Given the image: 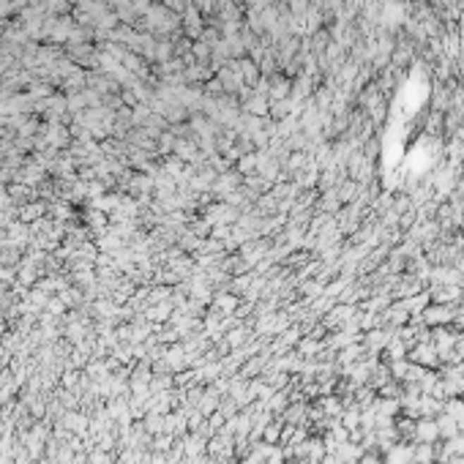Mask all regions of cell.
<instances>
[{
	"mask_svg": "<svg viewBox=\"0 0 464 464\" xmlns=\"http://www.w3.org/2000/svg\"><path fill=\"white\" fill-rule=\"evenodd\" d=\"M358 464H385V462H382L380 453H372V451H369V453H363V456H360Z\"/></svg>",
	"mask_w": 464,
	"mask_h": 464,
	"instance_id": "6da1fadb",
	"label": "cell"
}]
</instances>
